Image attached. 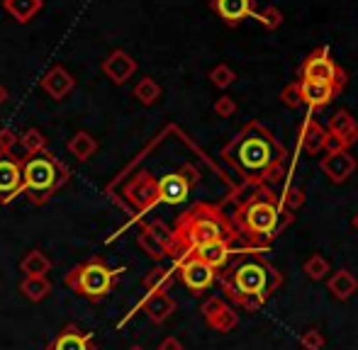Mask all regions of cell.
I'll use <instances>...</instances> for the list:
<instances>
[{
	"mask_svg": "<svg viewBox=\"0 0 358 350\" xmlns=\"http://www.w3.org/2000/svg\"><path fill=\"white\" fill-rule=\"evenodd\" d=\"M327 129L317 119H307L305 127H302V136H300V146L307 156H319L324 151V144H327Z\"/></svg>",
	"mask_w": 358,
	"mask_h": 350,
	"instance_id": "obj_23",
	"label": "cell"
},
{
	"mask_svg": "<svg viewBox=\"0 0 358 350\" xmlns=\"http://www.w3.org/2000/svg\"><path fill=\"white\" fill-rule=\"evenodd\" d=\"M237 238L239 236L227 214H222L217 205L200 202L178 216L176 227L171 231V258L178 260L197 246L212 241H237Z\"/></svg>",
	"mask_w": 358,
	"mask_h": 350,
	"instance_id": "obj_4",
	"label": "cell"
},
{
	"mask_svg": "<svg viewBox=\"0 0 358 350\" xmlns=\"http://www.w3.org/2000/svg\"><path fill=\"white\" fill-rule=\"evenodd\" d=\"M297 90H300L302 105H310L315 110L327 107L341 93L334 83H322V81H297Z\"/></svg>",
	"mask_w": 358,
	"mask_h": 350,
	"instance_id": "obj_15",
	"label": "cell"
},
{
	"mask_svg": "<svg viewBox=\"0 0 358 350\" xmlns=\"http://www.w3.org/2000/svg\"><path fill=\"white\" fill-rule=\"evenodd\" d=\"M39 88L49 95L52 100H63L73 88H76V78L66 71L63 66H52L39 81Z\"/></svg>",
	"mask_w": 358,
	"mask_h": 350,
	"instance_id": "obj_19",
	"label": "cell"
},
{
	"mask_svg": "<svg viewBox=\"0 0 358 350\" xmlns=\"http://www.w3.org/2000/svg\"><path fill=\"white\" fill-rule=\"evenodd\" d=\"M222 158L254 187H270L286 175V149L261 122L246 124L224 146Z\"/></svg>",
	"mask_w": 358,
	"mask_h": 350,
	"instance_id": "obj_1",
	"label": "cell"
},
{
	"mask_svg": "<svg viewBox=\"0 0 358 350\" xmlns=\"http://www.w3.org/2000/svg\"><path fill=\"white\" fill-rule=\"evenodd\" d=\"M17 144L22 146V151H25L27 156H34V154H42V151H47L49 141H47V136L39 132V129L30 127L27 132H22V134L17 136Z\"/></svg>",
	"mask_w": 358,
	"mask_h": 350,
	"instance_id": "obj_28",
	"label": "cell"
},
{
	"mask_svg": "<svg viewBox=\"0 0 358 350\" xmlns=\"http://www.w3.org/2000/svg\"><path fill=\"white\" fill-rule=\"evenodd\" d=\"M25 192L22 183V161L12 154H0V205H10Z\"/></svg>",
	"mask_w": 358,
	"mask_h": 350,
	"instance_id": "obj_11",
	"label": "cell"
},
{
	"mask_svg": "<svg viewBox=\"0 0 358 350\" xmlns=\"http://www.w3.org/2000/svg\"><path fill=\"white\" fill-rule=\"evenodd\" d=\"M353 229H356V231H358V214L353 216Z\"/></svg>",
	"mask_w": 358,
	"mask_h": 350,
	"instance_id": "obj_42",
	"label": "cell"
},
{
	"mask_svg": "<svg viewBox=\"0 0 358 350\" xmlns=\"http://www.w3.org/2000/svg\"><path fill=\"white\" fill-rule=\"evenodd\" d=\"M17 289H20L22 297H27L30 302H42V299H47L49 294H52L54 285L49 282L47 275H44V278H22Z\"/></svg>",
	"mask_w": 358,
	"mask_h": 350,
	"instance_id": "obj_27",
	"label": "cell"
},
{
	"mask_svg": "<svg viewBox=\"0 0 358 350\" xmlns=\"http://www.w3.org/2000/svg\"><path fill=\"white\" fill-rule=\"evenodd\" d=\"M103 73L110 78L112 83H117V85H122V83H127L132 76L137 73V61L132 54H127L125 49H115V52H110L108 56H105L103 61Z\"/></svg>",
	"mask_w": 358,
	"mask_h": 350,
	"instance_id": "obj_17",
	"label": "cell"
},
{
	"mask_svg": "<svg viewBox=\"0 0 358 350\" xmlns=\"http://www.w3.org/2000/svg\"><path fill=\"white\" fill-rule=\"evenodd\" d=\"M281 100H283V105H286V107H290V110H297V107H300L302 100H300V90H297V81L283 88Z\"/></svg>",
	"mask_w": 358,
	"mask_h": 350,
	"instance_id": "obj_35",
	"label": "cell"
},
{
	"mask_svg": "<svg viewBox=\"0 0 358 350\" xmlns=\"http://www.w3.org/2000/svg\"><path fill=\"white\" fill-rule=\"evenodd\" d=\"M95 151H98V141H95V136L88 134V132H78V134H73L71 139H68V154L76 161H81V163L88 161Z\"/></svg>",
	"mask_w": 358,
	"mask_h": 350,
	"instance_id": "obj_26",
	"label": "cell"
},
{
	"mask_svg": "<svg viewBox=\"0 0 358 350\" xmlns=\"http://www.w3.org/2000/svg\"><path fill=\"white\" fill-rule=\"evenodd\" d=\"M17 144V134L12 129H0V154H12V146Z\"/></svg>",
	"mask_w": 358,
	"mask_h": 350,
	"instance_id": "obj_38",
	"label": "cell"
},
{
	"mask_svg": "<svg viewBox=\"0 0 358 350\" xmlns=\"http://www.w3.org/2000/svg\"><path fill=\"white\" fill-rule=\"evenodd\" d=\"M297 81H322V83H334L339 90H344L348 76L341 66L332 59L327 47H319L302 61Z\"/></svg>",
	"mask_w": 358,
	"mask_h": 350,
	"instance_id": "obj_7",
	"label": "cell"
},
{
	"mask_svg": "<svg viewBox=\"0 0 358 350\" xmlns=\"http://www.w3.org/2000/svg\"><path fill=\"white\" fill-rule=\"evenodd\" d=\"M137 243L156 262H161L163 258H171V231H166L161 224H141L139 234H137Z\"/></svg>",
	"mask_w": 358,
	"mask_h": 350,
	"instance_id": "obj_12",
	"label": "cell"
},
{
	"mask_svg": "<svg viewBox=\"0 0 358 350\" xmlns=\"http://www.w3.org/2000/svg\"><path fill=\"white\" fill-rule=\"evenodd\" d=\"M200 311H203V316H205V321H208L210 329L219 331V333H229V331H234L239 324L237 311L229 309L222 297H210L208 302L203 304V309Z\"/></svg>",
	"mask_w": 358,
	"mask_h": 350,
	"instance_id": "obj_14",
	"label": "cell"
},
{
	"mask_svg": "<svg viewBox=\"0 0 358 350\" xmlns=\"http://www.w3.org/2000/svg\"><path fill=\"white\" fill-rule=\"evenodd\" d=\"M125 200L135 207L137 212H149L159 205V187L156 178L149 173H137L125 185Z\"/></svg>",
	"mask_w": 358,
	"mask_h": 350,
	"instance_id": "obj_10",
	"label": "cell"
},
{
	"mask_svg": "<svg viewBox=\"0 0 358 350\" xmlns=\"http://www.w3.org/2000/svg\"><path fill=\"white\" fill-rule=\"evenodd\" d=\"M302 268H305V273L310 275L312 280H324V275L329 273V262L324 260L322 256H310L305 260V265H302Z\"/></svg>",
	"mask_w": 358,
	"mask_h": 350,
	"instance_id": "obj_34",
	"label": "cell"
},
{
	"mask_svg": "<svg viewBox=\"0 0 358 350\" xmlns=\"http://www.w3.org/2000/svg\"><path fill=\"white\" fill-rule=\"evenodd\" d=\"M159 350H183V343L176 338V336H168L159 343Z\"/></svg>",
	"mask_w": 358,
	"mask_h": 350,
	"instance_id": "obj_40",
	"label": "cell"
},
{
	"mask_svg": "<svg viewBox=\"0 0 358 350\" xmlns=\"http://www.w3.org/2000/svg\"><path fill=\"white\" fill-rule=\"evenodd\" d=\"M8 95H10V93H8V88H6V85H0V107H3V105L8 103Z\"/></svg>",
	"mask_w": 358,
	"mask_h": 350,
	"instance_id": "obj_41",
	"label": "cell"
},
{
	"mask_svg": "<svg viewBox=\"0 0 358 350\" xmlns=\"http://www.w3.org/2000/svg\"><path fill=\"white\" fill-rule=\"evenodd\" d=\"M212 110L217 117H232V114L237 112V103H234V98H229V95H222V98L215 100Z\"/></svg>",
	"mask_w": 358,
	"mask_h": 350,
	"instance_id": "obj_36",
	"label": "cell"
},
{
	"mask_svg": "<svg viewBox=\"0 0 358 350\" xmlns=\"http://www.w3.org/2000/svg\"><path fill=\"white\" fill-rule=\"evenodd\" d=\"M356 158L348 154V149H341V151H332V154H324L322 163L319 168L324 170V175H329V181L332 183H346L353 173H356Z\"/></svg>",
	"mask_w": 358,
	"mask_h": 350,
	"instance_id": "obj_16",
	"label": "cell"
},
{
	"mask_svg": "<svg viewBox=\"0 0 358 350\" xmlns=\"http://www.w3.org/2000/svg\"><path fill=\"white\" fill-rule=\"evenodd\" d=\"M171 282H173V270L154 268V270H151V273L144 278L146 294H161V292H168Z\"/></svg>",
	"mask_w": 358,
	"mask_h": 350,
	"instance_id": "obj_31",
	"label": "cell"
},
{
	"mask_svg": "<svg viewBox=\"0 0 358 350\" xmlns=\"http://www.w3.org/2000/svg\"><path fill=\"white\" fill-rule=\"evenodd\" d=\"M356 287H358V280L353 278L348 270H339V273L329 280V289H332V294L337 299H348L356 292Z\"/></svg>",
	"mask_w": 358,
	"mask_h": 350,
	"instance_id": "obj_30",
	"label": "cell"
},
{
	"mask_svg": "<svg viewBox=\"0 0 358 350\" xmlns=\"http://www.w3.org/2000/svg\"><path fill=\"white\" fill-rule=\"evenodd\" d=\"M290 222L292 214L281 209L278 197L273 195L270 187H256L254 195L246 197L232 216V227L237 236H241L251 246L270 243Z\"/></svg>",
	"mask_w": 358,
	"mask_h": 350,
	"instance_id": "obj_3",
	"label": "cell"
},
{
	"mask_svg": "<svg viewBox=\"0 0 358 350\" xmlns=\"http://www.w3.org/2000/svg\"><path fill=\"white\" fill-rule=\"evenodd\" d=\"M210 8H212L229 27H237L241 25L246 17H251V12H254V0H212Z\"/></svg>",
	"mask_w": 358,
	"mask_h": 350,
	"instance_id": "obj_20",
	"label": "cell"
},
{
	"mask_svg": "<svg viewBox=\"0 0 358 350\" xmlns=\"http://www.w3.org/2000/svg\"><path fill=\"white\" fill-rule=\"evenodd\" d=\"M42 6H44L42 0H3V8H6V12L15 22H20V25L30 22L32 17L37 15V12L42 10Z\"/></svg>",
	"mask_w": 358,
	"mask_h": 350,
	"instance_id": "obj_25",
	"label": "cell"
},
{
	"mask_svg": "<svg viewBox=\"0 0 358 350\" xmlns=\"http://www.w3.org/2000/svg\"><path fill=\"white\" fill-rule=\"evenodd\" d=\"M161 93H163L161 85H159V83H156L151 76H144L135 85V98L139 100L141 105H146V107L159 103V100H161Z\"/></svg>",
	"mask_w": 358,
	"mask_h": 350,
	"instance_id": "obj_29",
	"label": "cell"
},
{
	"mask_svg": "<svg viewBox=\"0 0 358 350\" xmlns=\"http://www.w3.org/2000/svg\"><path fill=\"white\" fill-rule=\"evenodd\" d=\"M127 350H146V348H141V345H132V348H127Z\"/></svg>",
	"mask_w": 358,
	"mask_h": 350,
	"instance_id": "obj_43",
	"label": "cell"
},
{
	"mask_svg": "<svg viewBox=\"0 0 358 350\" xmlns=\"http://www.w3.org/2000/svg\"><path fill=\"white\" fill-rule=\"evenodd\" d=\"M327 132L334 139L341 141L344 149H348V146H353L358 141V124L356 119L351 117V112H346V110H339V112L332 114Z\"/></svg>",
	"mask_w": 358,
	"mask_h": 350,
	"instance_id": "obj_21",
	"label": "cell"
},
{
	"mask_svg": "<svg viewBox=\"0 0 358 350\" xmlns=\"http://www.w3.org/2000/svg\"><path fill=\"white\" fill-rule=\"evenodd\" d=\"M190 256H195L197 260H203L205 265H210L212 270H222L224 265L237 256V251H234V241H212V243H205V246L192 248Z\"/></svg>",
	"mask_w": 358,
	"mask_h": 350,
	"instance_id": "obj_18",
	"label": "cell"
},
{
	"mask_svg": "<svg viewBox=\"0 0 358 350\" xmlns=\"http://www.w3.org/2000/svg\"><path fill=\"white\" fill-rule=\"evenodd\" d=\"M219 282L237 307L256 311L281 285V273L256 251H237L234 262L224 265Z\"/></svg>",
	"mask_w": 358,
	"mask_h": 350,
	"instance_id": "obj_2",
	"label": "cell"
},
{
	"mask_svg": "<svg viewBox=\"0 0 358 350\" xmlns=\"http://www.w3.org/2000/svg\"><path fill=\"white\" fill-rule=\"evenodd\" d=\"M52 268H54L52 258H49L44 251H39V248H32V251L20 260L22 278H44L47 273H52Z\"/></svg>",
	"mask_w": 358,
	"mask_h": 350,
	"instance_id": "obj_24",
	"label": "cell"
},
{
	"mask_svg": "<svg viewBox=\"0 0 358 350\" xmlns=\"http://www.w3.org/2000/svg\"><path fill=\"white\" fill-rule=\"evenodd\" d=\"M141 309H144L146 319H149L151 324H163V321L176 311V302H173L166 292L146 294V299L141 302Z\"/></svg>",
	"mask_w": 358,
	"mask_h": 350,
	"instance_id": "obj_22",
	"label": "cell"
},
{
	"mask_svg": "<svg viewBox=\"0 0 358 350\" xmlns=\"http://www.w3.org/2000/svg\"><path fill=\"white\" fill-rule=\"evenodd\" d=\"M195 183V170L190 165L181 170H173V173L161 175L159 181H156V187H159V202L163 205H183L190 195V187Z\"/></svg>",
	"mask_w": 358,
	"mask_h": 350,
	"instance_id": "obj_9",
	"label": "cell"
},
{
	"mask_svg": "<svg viewBox=\"0 0 358 350\" xmlns=\"http://www.w3.org/2000/svg\"><path fill=\"white\" fill-rule=\"evenodd\" d=\"M176 273L181 278V282L190 289L192 294H205L217 280V270H212L210 265H205L203 260H197L195 256H181L176 260Z\"/></svg>",
	"mask_w": 358,
	"mask_h": 350,
	"instance_id": "obj_8",
	"label": "cell"
},
{
	"mask_svg": "<svg viewBox=\"0 0 358 350\" xmlns=\"http://www.w3.org/2000/svg\"><path fill=\"white\" fill-rule=\"evenodd\" d=\"M210 81H212V85H217L224 90V88H229L234 81H237V73H234L227 63H217V66L210 71Z\"/></svg>",
	"mask_w": 358,
	"mask_h": 350,
	"instance_id": "obj_33",
	"label": "cell"
},
{
	"mask_svg": "<svg viewBox=\"0 0 358 350\" xmlns=\"http://www.w3.org/2000/svg\"><path fill=\"white\" fill-rule=\"evenodd\" d=\"M283 205H286L290 212L297 209L300 205H305V190H302V187H290V190H288V195L283 197Z\"/></svg>",
	"mask_w": 358,
	"mask_h": 350,
	"instance_id": "obj_37",
	"label": "cell"
},
{
	"mask_svg": "<svg viewBox=\"0 0 358 350\" xmlns=\"http://www.w3.org/2000/svg\"><path fill=\"white\" fill-rule=\"evenodd\" d=\"M302 345H305L307 350H319L324 345V336L317 329L305 331V336H302Z\"/></svg>",
	"mask_w": 358,
	"mask_h": 350,
	"instance_id": "obj_39",
	"label": "cell"
},
{
	"mask_svg": "<svg viewBox=\"0 0 358 350\" xmlns=\"http://www.w3.org/2000/svg\"><path fill=\"white\" fill-rule=\"evenodd\" d=\"M47 350H98L93 331H83L76 324H66L61 333L47 345Z\"/></svg>",
	"mask_w": 358,
	"mask_h": 350,
	"instance_id": "obj_13",
	"label": "cell"
},
{
	"mask_svg": "<svg viewBox=\"0 0 358 350\" xmlns=\"http://www.w3.org/2000/svg\"><path fill=\"white\" fill-rule=\"evenodd\" d=\"M251 17H254V20H259V25L266 27L268 32L278 30V27L283 25V20H286V17H283V12L278 10L275 6H266L263 10H259V12L254 10V12H251Z\"/></svg>",
	"mask_w": 358,
	"mask_h": 350,
	"instance_id": "obj_32",
	"label": "cell"
},
{
	"mask_svg": "<svg viewBox=\"0 0 358 350\" xmlns=\"http://www.w3.org/2000/svg\"><path fill=\"white\" fill-rule=\"evenodd\" d=\"M68 178H71V170L52 151L27 156L22 161V183L32 205H47L66 185Z\"/></svg>",
	"mask_w": 358,
	"mask_h": 350,
	"instance_id": "obj_5",
	"label": "cell"
},
{
	"mask_svg": "<svg viewBox=\"0 0 358 350\" xmlns=\"http://www.w3.org/2000/svg\"><path fill=\"white\" fill-rule=\"evenodd\" d=\"M119 275H122V268H110L103 258L93 256L81 265H76L71 273H66L63 282L73 294L98 304L115 289Z\"/></svg>",
	"mask_w": 358,
	"mask_h": 350,
	"instance_id": "obj_6",
	"label": "cell"
}]
</instances>
